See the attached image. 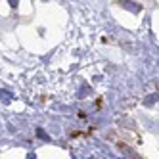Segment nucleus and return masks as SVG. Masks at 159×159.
<instances>
[{
    "instance_id": "1",
    "label": "nucleus",
    "mask_w": 159,
    "mask_h": 159,
    "mask_svg": "<svg viewBox=\"0 0 159 159\" xmlns=\"http://www.w3.org/2000/svg\"><path fill=\"white\" fill-rule=\"evenodd\" d=\"M121 6H125V8L132 10L134 14H136V12H140V6H138V4H130V2H121Z\"/></svg>"
}]
</instances>
